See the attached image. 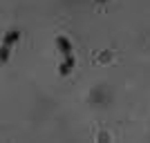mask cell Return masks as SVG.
I'll list each match as a JSON object with an SVG mask.
<instances>
[{
    "mask_svg": "<svg viewBox=\"0 0 150 143\" xmlns=\"http://www.w3.org/2000/svg\"><path fill=\"white\" fill-rule=\"evenodd\" d=\"M72 67H74V56H72V54H69V56H63V63H61V67H58L61 76H67L69 72H72Z\"/></svg>",
    "mask_w": 150,
    "mask_h": 143,
    "instance_id": "obj_1",
    "label": "cell"
},
{
    "mask_svg": "<svg viewBox=\"0 0 150 143\" xmlns=\"http://www.w3.org/2000/svg\"><path fill=\"white\" fill-rule=\"evenodd\" d=\"M18 38H20V31L18 29H13V31H9L5 36V43H2V47H7V49H11L13 45L18 43Z\"/></svg>",
    "mask_w": 150,
    "mask_h": 143,
    "instance_id": "obj_2",
    "label": "cell"
},
{
    "mask_svg": "<svg viewBox=\"0 0 150 143\" xmlns=\"http://www.w3.org/2000/svg\"><path fill=\"white\" fill-rule=\"evenodd\" d=\"M56 43H58V49L63 51V56H69V54H72V43H69L65 36H58Z\"/></svg>",
    "mask_w": 150,
    "mask_h": 143,
    "instance_id": "obj_3",
    "label": "cell"
},
{
    "mask_svg": "<svg viewBox=\"0 0 150 143\" xmlns=\"http://www.w3.org/2000/svg\"><path fill=\"white\" fill-rule=\"evenodd\" d=\"M99 2H103V0H99Z\"/></svg>",
    "mask_w": 150,
    "mask_h": 143,
    "instance_id": "obj_4",
    "label": "cell"
}]
</instances>
